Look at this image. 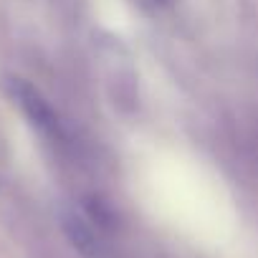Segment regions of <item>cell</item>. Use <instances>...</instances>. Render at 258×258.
<instances>
[{"label":"cell","mask_w":258,"mask_h":258,"mask_svg":"<svg viewBox=\"0 0 258 258\" xmlns=\"http://www.w3.org/2000/svg\"><path fill=\"white\" fill-rule=\"evenodd\" d=\"M3 89L21 109V114L28 119V124L41 135V140L48 147H53V152L61 160H66L74 167H84V165L89 167V152L84 150V145H79V140H74L71 129L66 126L61 114L33 84L18 76H8L3 81Z\"/></svg>","instance_id":"obj_1"},{"label":"cell","mask_w":258,"mask_h":258,"mask_svg":"<svg viewBox=\"0 0 258 258\" xmlns=\"http://www.w3.org/2000/svg\"><path fill=\"white\" fill-rule=\"evenodd\" d=\"M235 157L258 185V126H238L230 135Z\"/></svg>","instance_id":"obj_2"},{"label":"cell","mask_w":258,"mask_h":258,"mask_svg":"<svg viewBox=\"0 0 258 258\" xmlns=\"http://www.w3.org/2000/svg\"><path fill=\"white\" fill-rule=\"evenodd\" d=\"M142 8H150V11H160V8H167L172 0H137Z\"/></svg>","instance_id":"obj_3"}]
</instances>
